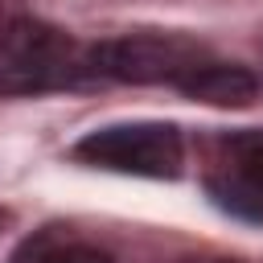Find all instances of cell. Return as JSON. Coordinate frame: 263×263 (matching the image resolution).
<instances>
[{"label":"cell","instance_id":"obj_3","mask_svg":"<svg viewBox=\"0 0 263 263\" xmlns=\"http://www.w3.org/2000/svg\"><path fill=\"white\" fill-rule=\"evenodd\" d=\"M70 156L132 177H177L185 160V144L173 123H107L86 132L70 148Z\"/></svg>","mask_w":263,"mask_h":263},{"label":"cell","instance_id":"obj_6","mask_svg":"<svg viewBox=\"0 0 263 263\" xmlns=\"http://www.w3.org/2000/svg\"><path fill=\"white\" fill-rule=\"evenodd\" d=\"M12 263H115V259L103 247L62 230V226H45L12 251Z\"/></svg>","mask_w":263,"mask_h":263},{"label":"cell","instance_id":"obj_5","mask_svg":"<svg viewBox=\"0 0 263 263\" xmlns=\"http://www.w3.org/2000/svg\"><path fill=\"white\" fill-rule=\"evenodd\" d=\"M177 90L193 103H210V107H251L259 99V78L247 66H226V62H201L197 70H189Z\"/></svg>","mask_w":263,"mask_h":263},{"label":"cell","instance_id":"obj_2","mask_svg":"<svg viewBox=\"0 0 263 263\" xmlns=\"http://www.w3.org/2000/svg\"><path fill=\"white\" fill-rule=\"evenodd\" d=\"M210 62L205 45L185 33H123L86 49V70L111 82H181L189 70Z\"/></svg>","mask_w":263,"mask_h":263},{"label":"cell","instance_id":"obj_7","mask_svg":"<svg viewBox=\"0 0 263 263\" xmlns=\"http://www.w3.org/2000/svg\"><path fill=\"white\" fill-rule=\"evenodd\" d=\"M189 263H238V259H189Z\"/></svg>","mask_w":263,"mask_h":263},{"label":"cell","instance_id":"obj_1","mask_svg":"<svg viewBox=\"0 0 263 263\" xmlns=\"http://www.w3.org/2000/svg\"><path fill=\"white\" fill-rule=\"evenodd\" d=\"M82 74H90L86 53L62 29L25 12L0 16V95L66 86Z\"/></svg>","mask_w":263,"mask_h":263},{"label":"cell","instance_id":"obj_4","mask_svg":"<svg viewBox=\"0 0 263 263\" xmlns=\"http://www.w3.org/2000/svg\"><path fill=\"white\" fill-rule=\"evenodd\" d=\"M205 189L222 210L263 222V127H242L218 140Z\"/></svg>","mask_w":263,"mask_h":263},{"label":"cell","instance_id":"obj_8","mask_svg":"<svg viewBox=\"0 0 263 263\" xmlns=\"http://www.w3.org/2000/svg\"><path fill=\"white\" fill-rule=\"evenodd\" d=\"M0 222H4V218H0Z\"/></svg>","mask_w":263,"mask_h":263}]
</instances>
